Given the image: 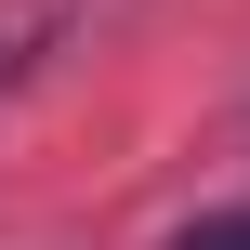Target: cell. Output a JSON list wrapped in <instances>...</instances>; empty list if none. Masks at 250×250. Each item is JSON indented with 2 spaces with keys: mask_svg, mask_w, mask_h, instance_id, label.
<instances>
[{
  "mask_svg": "<svg viewBox=\"0 0 250 250\" xmlns=\"http://www.w3.org/2000/svg\"><path fill=\"white\" fill-rule=\"evenodd\" d=\"M171 250H250V211H224V224H198V237H171Z\"/></svg>",
  "mask_w": 250,
  "mask_h": 250,
  "instance_id": "obj_1",
  "label": "cell"
}]
</instances>
